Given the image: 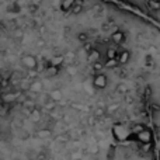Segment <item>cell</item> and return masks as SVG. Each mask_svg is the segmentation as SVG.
Returning a JSON list of instances; mask_svg holds the SVG:
<instances>
[{
    "label": "cell",
    "mask_w": 160,
    "mask_h": 160,
    "mask_svg": "<svg viewBox=\"0 0 160 160\" xmlns=\"http://www.w3.org/2000/svg\"><path fill=\"white\" fill-rule=\"evenodd\" d=\"M20 62H21V65L27 70H34L38 68V59L34 55H31V53H24V55L20 58Z\"/></svg>",
    "instance_id": "1"
},
{
    "label": "cell",
    "mask_w": 160,
    "mask_h": 160,
    "mask_svg": "<svg viewBox=\"0 0 160 160\" xmlns=\"http://www.w3.org/2000/svg\"><path fill=\"white\" fill-rule=\"evenodd\" d=\"M91 84H93V87L96 88V90H104V88L108 86L107 75H104L102 72L96 73V76H94L93 80H91Z\"/></svg>",
    "instance_id": "2"
},
{
    "label": "cell",
    "mask_w": 160,
    "mask_h": 160,
    "mask_svg": "<svg viewBox=\"0 0 160 160\" xmlns=\"http://www.w3.org/2000/svg\"><path fill=\"white\" fill-rule=\"evenodd\" d=\"M135 138H136V141H138L141 145L152 143V142H153V132L149 129V128L145 127L142 131H139V132L135 133Z\"/></svg>",
    "instance_id": "3"
},
{
    "label": "cell",
    "mask_w": 160,
    "mask_h": 160,
    "mask_svg": "<svg viewBox=\"0 0 160 160\" xmlns=\"http://www.w3.org/2000/svg\"><path fill=\"white\" fill-rule=\"evenodd\" d=\"M129 133H131L129 129H128L127 127H124V125H114V128H112V135L117 141H124V139H127L128 136H129Z\"/></svg>",
    "instance_id": "4"
},
{
    "label": "cell",
    "mask_w": 160,
    "mask_h": 160,
    "mask_svg": "<svg viewBox=\"0 0 160 160\" xmlns=\"http://www.w3.org/2000/svg\"><path fill=\"white\" fill-rule=\"evenodd\" d=\"M17 98H18V93H17V91L2 93V96H0V100H2L4 104H10V102H14Z\"/></svg>",
    "instance_id": "5"
},
{
    "label": "cell",
    "mask_w": 160,
    "mask_h": 160,
    "mask_svg": "<svg viewBox=\"0 0 160 160\" xmlns=\"http://www.w3.org/2000/svg\"><path fill=\"white\" fill-rule=\"evenodd\" d=\"M125 32L124 31H115V32H112L111 34V41H112V44L114 45H121V44H124L125 42Z\"/></svg>",
    "instance_id": "6"
},
{
    "label": "cell",
    "mask_w": 160,
    "mask_h": 160,
    "mask_svg": "<svg viewBox=\"0 0 160 160\" xmlns=\"http://www.w3.org/2000/svg\"><path fill=\"white\" fill-rule=\"evenodd\" d=\"M30 91L31 93H34V94L42 93V91H44V83H42L41 80H38V79L32 80V82L30 83Z\"/></svg>",
    "instance_id": "7"
},
{
    "label": "cell",
    "mask_w": 160,
    "mask_h": 160,
    "mask_svg": "<svg viewBox=\"0 0 160 160\" xmlns=\"http://www.w3.org/2000/svg\"><path fill=\"white\" fill-rule=\"evenodd\" d=\"M41 118H42V111H41V108H38L35 105L34 108H31L30 110V119L32 122H39L41 121Z\"/></svg>",
    "instance_id": "8"
},
{
    "label": "cell",
    "mask_w": 160,
    "mask_h": 160,
    "mask_svg": "<svg viewBox=\"0 0 160 160\" xmlns=\"http://www.w3.org/2000/svg\"><path fill=\"white\" fill-rule=\"evenodd\" d=\"M48 96H49V100H52V101H55V102H59L63 98V93H62L61 88H53V90H51L49 93H48Z\"/></svg>",
    "instance_id": "9"
},
{
    "label": "cell",
    "mask_w": 160,
    "mask_h": 160,
    "mask_svg": "<svg viewBox=\"0 0 160 160\" xmlns=\"http://www.w3.org/2000/svg\"><path fill=\"white\" fill-rule=\"evenodd\" d=\"M87 61L90 62V63L97 62V61H101V52H100L98 49H96V48H93V49L87 53Z\"/></svg>",
    "instance_id": "10"
},
{
    "label": "cell",
    "mask_w": 160,
    "mask_h": 160,
    "mask_svg": "<svg viewBox=\"0 0 160 160\" xmlns=\"http://www.w3.org/2000/svg\"><path fill=\"white\" fill-rule=\"evenodd\" d=\"M131 59V52L128 49H124L118 53V62L119 65H127Z\"/></svg>",
    "instance_id": "11"
},
{
    "label": "cell",
    "mask_w": 160,
    "mask_h": 160,
    "mask_svg": "<svg viewBox=\"0 0 160 160\" xmlns=\"http://www.w3.org/2000/svg\"><path fill=\"white\" fill-rule=\"evenodd\" d=\"M52 129H49V128H42V129H38L37 131V138H39V139H48V138H51L52 136Z\"/></svg>",
    "instance_id": "12"
},
{
    "label": "cell",
    "mask_w": 160,
    "mask_h": 160,
    "mask_svg": "<svg viewBox=\"0 0 160 160\" xmlns=\"http://www.w3.org/2000/svg\"><path fill=\"white\" fill-rule=\"evenodd\" d=\"M75 3H76V0H62L61 10L63 11V13H70V10H72V7H73Z\"/></svg>",
    "instance_id": "13"
},
{
    "label": "cell",
    "mask_w": 160,
    "mask_h": 160,
    "mask_svg": "<svg viewBox=\"0 0 160 160\" xmlns=\"http://www.w3.org/2000/svg\"><path fill=\"white\" fill-rule=\"evenodd\" d=\"M65 55H55L52 59H51V65H53V66H58L61 68L62 65L65 63Z\"/></svg>",
    "instance_id": "14"
},
{
    "label": "cell",
    "mask_w": 160,
    "mask_h": 160,
    "mask_svg": "<svg viewBox=\"0 0 160 160\" xmlns=\"http://www.w3.org/2000/svg\"><path fill=\"white\" fill-rule=\"evenodd\" d=\"M59 69H61V68L53 66V65H49V66L45 69V75L49 76V78H53V76H56L59 73Z\"/></svg>",
    "instance_id": "15"
},
{
    "label": "cell",
    "mask_w": 160,
    "mask_h": 160,
    "mask_svg": "<svg viewBox=\"0 0 160 160\" xmlns=\"http://www.w3.org/2000/svg\"><path fill=\"white\" fill-rule=\"evenodd\" d=\"M118 49L117 48H107L105 51V59H112V58H118Z\"/></svg>",
    "instance_id": "16"
},
{
    "label": "cell",
    "mask_w": 160,
    "mask_h": 160,
    "mask_svg": "<svg viewBox=\"0 0 160 160\" xmlns=\"http://www.w3.org/2000/svg\"><path fill=\"white\" fill-rule=\"evenodd\" d=\"M118 65H119L118 58H112V59H105L104 66H105V68H108V69H115V68L118 66Z\"/></svg>",
    "instance_id": "17"
},
{
    "label": "cell",
    "mask_w": 160,
    "mask_h": 160,
    "mask_svg": "<svg viewBox=\"0 0 160 160\" xmlns=\"http://www.w3.org/2000/svg\"><path fill=\"white\" fill-rule=\"evenodd\" d=\"M83 11V4L82 3H79L78 0H76V3L73 4V7H72V10H70V13L73 14V16H78V14H80Z\"/></svg>",
    "instance_id": "18"
},
{
    "label": "cell",
    "mask_w": 160,
    "mask_h": 160,
    "mask_svg": "<svg viewBox=\"0 0 160 160\" xmlns=\"http://www.w3.org/2000/svg\"><path fill=\"white\" fill-rule=\"evenodd\" d=\"M115 91L118 94H127L128 93V86L124 84V83H119V84L115 87Z\"/></svg>",
    "instance_id": "19"
},
{
    "label": "cell",
    "mask_w": 160,
    "mask_h": 160,
    "mask_svg": "<svg viewBox=\"0 0 160 160\" xmlns=\"http://www.w3.org/2000/svg\"><path fill=\"white\" fill-rule=\"evenodd\" d=\"M91 65H93V70H94V72H97V73H98V72H101V70L105 68V66H104V63H102L101 61L93 62V63H91Z\"/></svg>",
    "instance_id": "20"
},
{
    "label": "cell",
    "mask_w": 160,
    "mask_h": 160,
    "mask_svg": "<svg viewBox=\"0 0 160 160\" xmlns=\"http://www.w3.org/2000/svg\"><path fill=\"white\" fill-rule=\"evenodd\" d=\"M78 41H80L82 44L87 42V41H88V34L84 32V31H83V32H79V34H78Z\"/></svg>",
    "instance_id": "21"
},
{
    "label": "cell",
    "mask_w": 160,
    "mask_h": 160,
    "mask_svg": "<svg viewBox=\"0 0 160 160\" xmlns=\"http://www.w3.org/2000/svg\"><path fill=\"white\" fill-rule=\"evenodd\" d=\"M102 115H105V108H96L94 110V117H102Z\"/></svg>",
    "instance_id": "22"
},
{
    "label": "cell",
    "mask_w": 160,
    "mask_h": 160,
    "mask_svg": "<svg viewBox=\"0 0 160 160\" xmlns=\"http://www.w3.org/2000/svg\"><path fill=\"white\" fill-rule=\"evenodd\" d=\"M91 49H93V45H91V44H90V42H88V41L83 44V51H84L86 53H88V52H90Z\"/></svg>",
    "instance_id": "23"
},
{
    "label": "cell",
    "mask_w": 160,
    "mask_h": 160,
    "mask_svg": "<svg viewBox=\"0 0 160 160\" xmlns=\"http://www.w3.org/2000/svg\"><path fill=\"white\" fill-rule=\"evenodd\" d=\"M66 70H68V73H69V75L73 76V75H76V70H78V69H76L73 65H69V66L66 68Z\"/></svg>",
    "instance_id": "24"
},
{
    "label": "cell",
    "mask_w": 160,
    "mask_h": 160,
    "mask_svg": "<svg viewBox=\"0 0 160 160\" xmlns=\"http://www.w3.org/2000/svg\"><path fill=\"white\" fill-rule=\"evenodd\" d=\"M149 6L155 10H158V0H149Z\"/></svg>",
    "instance_id": "25"
},
{
    "label": "cell",
    "mask_w": 160,
    "mask_h": 160,
    "mask_svg": "<svg viewBox=\"0 0 160 160\" xmlns=\"http://www.w3.org/2000/svg\"><path fill=\"white\" fill-rule=\"evenodd\" d=\"M24 107H28V108H30V110H31V108H34V107H35V105H34V102H32V101H30V100H27V101L24 102Z\"/></svg>",
    "instance_id": "26"
},
{
    "label": "cell",
    "mask_w": 160,
    "mask_h": 160,
    "mask_svg": "<svg viewBox=\"0 0 160 160\" xmlns=\"http://www.w3.org/2000/svg\"><path fill=\"white\" fill-rule=\"evenodd\" d=\"M3 87H4V86H3V80L0 79V96H2V91H3Z\"/></svg>",
    "instance_id": "27"
},
{
    "label": "cell",
    "mask_w": 160,
    "mask_h": 160,
    "mask_svg": "<svg viewBox=\"0 0 160 160\" xmlns=\"http://www.w3.org/2000/svg\"><path fill=\"white\" fill-rule=\"evenodd\" d=\"M158 10H160V0H158Z\"/></svg>",
    "instance_id": "28"
},
{
    "label": "cell",
    "mask_w": 160,
    "mask_h": 160,
    "mask_svg": "<svg viewBox=\"0 0 160 160\" xmlns=\"http://www.w3.org/2000/svg\"><path fill=\"white\" fill-rule=\"evenodd\" d=\"M159 148H160V142H159Z\"/></svg>",
    "instance_id": "29"
}]
</instances>
